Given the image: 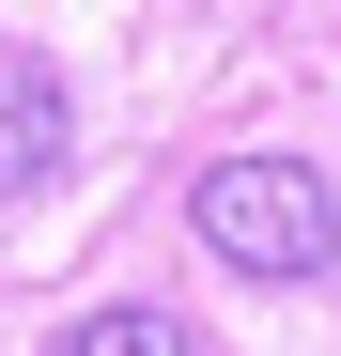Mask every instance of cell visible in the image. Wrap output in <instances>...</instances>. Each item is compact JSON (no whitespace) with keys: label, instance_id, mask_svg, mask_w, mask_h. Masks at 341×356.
<instances>
[{"label":"cell","instance_id":"obj_1","mask_svg":"<svg viewBox=\"0 0 341 356\" xmlns=\"http://www.w3.org/2000/svg\"><path fill=\"white\" fill-rule=\"evenodd\" d=\"M187 232H202L233 279H279V294L341 264V202H326L310 155H217L202 186H187Z\"/></svg>","mask_w":341,"mask_h":356},{"label":"cell","instance_id":"obj_2","mask_svg":"<svg viewBox=\"0 0 341 356\" xmlns=\"http://www.w3.org/2000/svg\"><path fill=\"white\" fill-rule=\"evenodd\" d=\"M63 155H78V108H63V78H47L31 47H0V202H31Z\"/></svg>","mask_w":341,"mask_h":356},{"label":"cell","instance_id":"obj_3","mask_svg":"<svg viewBox=\"0 0 341 356\" xmlns=\"http://www.w3.org/2000/svg\"><path fill=\"white\" fill-rule=\"evenodd\" d=\"M47 356H202V341L170 325V310H93V325H63Z\"/></svg>","mask_w":341,"mask_h":356}]
</instances>
